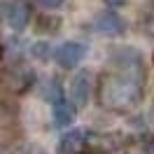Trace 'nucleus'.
Wrapping results in <instances>:
<instances>
[{"instance_id":"39448f33","label":"nucleus","mask_w":154,"mask_h":154,"mask_svg":"<svg viewBox=\"0 0 154 154\" xmlns=\"http://www.w3.org/2000/svg\"><path fill=\"white\" fill-rule=\"evenodd\" d=\"M91 94V75L87 70H82L79 75H75V79L70 82V98H72V105L84 107Z\"/></svg>"},{"instance_id":"4468645a","label":"nucleus","mask_w":154,"mask_h":154,"mask_svg":"<svg viewBox=\"0 0 154 154\" xmlns=\"http://www.w3.org/2000/svg\"><path fill=\"white\" fill-rule=\"evenodd\" d=\"M84 154H98V152H84Z\"/></svg>"},{"instance_id":"f8f14e48","label":"nucleus","mask_w":154,"mask_h":154,"mask_svg":"<svg viewBox=\"0 0 154 154\" xmlns=\"http://www.w3.org/2000/svg\"><path fill=\"white\" fill-rule=\"evenodd\" d=\"M107 5H110V7H124L126 2H128V0H105Z\"/></svg>"},{"instance_id":"9b49d317","label":"nucleus","mask_w":154,"mask_h":154,"mask_svg":"<svg viewBox=\"0 0 154 154\" xmlns=\"http://www.w3.org/2000/svg\"><path fill=\"white\" fill-rule=\"evenodd\" d=\"M47 45H35V47H33V54H35V56H42V58H45V56H47Z\"/></svg>"},{"instance_id":"7ed1b4c3","label":"nucleus","mask_w":154,"mask_h":154,"mask_svg":"<svg viewBox=\"0 0 154 154\" xmlns=\"http://www.w3.org/2000/svg\"><path fill=\"white\" fill-rule=\"evenodd\" d=\"M87 56V47L79 42H63L56 49V63L61 68H75L79 66V61Z\"/></svg>"},{"instance_id":"f03ea898","label":"nucleus","mask_w":154,"mask_h":154,"mask_svg":"<svg viewBox=\"0 0 154 154\" xmlns=\"http://www.w3.org/2000/svg\"><path fill=\"white\" fill-rule=\"evenodd\" d=\"M19 115L17 110L0 100V149L10 147L19 140Z\"/></svg>"},{"instance_id":"1a4fd4ad","label":"nucleus","mask_w":154,"mask_h":154,"mask_svg":"<svg viewBox=\"0 0 154 154\" xmlns=\"http://www.w3.org/2000/svg\"><path fill=\"white\" fill-rule=\"evenodd\" d=\"M72 117H75V107L70 105L68 100H63V98L54 100V122H56V126L72 124Z\"/></svg>"},{"instance_id":"6e6552de","label":"nucleus","mask_w":154,"mask_h":154,"mask_svg":"<svg viewBox=\"0 0 154 154\" xmlns=\"http://www.w3.org/2000/svg\"><path fill=\"white\" fill-rule=\"evenodd\" d=\"M84 138H87L84 131H70V133H66L61 138V143H58V154H77L79 147L84 145Z\"/></svg>"},{"instance_id":"0eeeda50","label":"nucleus","mask_w":154,"mask_h":154,"mask_svg":"<svg viewBox=\"0 0 154 154\" xmlns=\"http://www.w3.org/2000/svg\"><path fill=\"white\" fill-rule=\"evenodd\" d=\"M30 19V7L28 2H23V0H14L10 5V12H7V23H10V28L14 30H23L26 28V23Z\"/></svg>"},{"instance_id":"2eb2a0df","label":"nucleus","mask_w":154,"mask_h":154,"mask_svg":"<svg viewBox=\"0 0 154 154\" xmlns=\"http://www.w3.org/2000/svg\"><path fill=\"white\" fill-rule=\"evenodd\" d=\"M0 56H2V47H0Z\"/></svg>"},{"instance_id":"423d86ee","label":"nucleus","mask_w":154,"mask_h":154,"mask_svg":"<svg viewBox=\"0 0 154 154\" xmlns=\"http://www.w3.org/2000/svg\"><path fill=\"white\" fill-rule=\"evenodd\" d=\"M2 79H5V84H7L12 91H26V89L33 84V72H30L26 66H14L2 75Z\"/></svg>"},{"instance_id":"20e7f679","label":"nucleus","mask_w":154,"mask_h":154,"mask_svg":"<svg viewBox=\"0 0 154 154\" xmlns=\"http://www.w3.org/2000/svg\"><path fill=\"white\" fill-rule=\"evenodd\" d=\"M94 26H96V30L100 35H107V38H117V35H122L126 30L124 19L117 12H103V14H98Z\"/></svg>"},{"instance_id":"f257e3e1","label":"nucleus","mask_w":154,"mask_h":154,"mask_svg":"<svg viewBox=\"0 0 154 154\" xmlns=\"http://www.w3.org/2000/svg\"><path fill=\"white\" fill-rule=\"evenodd\" d=\"M145 77L140 70V61L138 56L131 54L128 61L119 58L117 66L105 70L98 77L96 84V100L103 110L110 112H128L135 107L143 98L145 91Z\"/></svg>"},{"instance_id":"ddd939ff","label":"nucleus","mask_w":154,"mask_h":154,"mask_svg":"<svg viewBox=\"0 0 154 154\" xmlns=\"http://www.w3.org/2000/svg\"><path fill=\"white\" fill-rule=\"evenodd\" d=\"M149 154H154V140H152V145H149Z\"/></svg>"},{"instance_id":"9d476101","label":"nucleus","mask_w":154,"mask_h":154,"mask_svg":"<svg viewBox=\"0 0 154 154\" xmlns=\"http://www.w3.org/2000/svg\"><path fill=\"white\" fill-rule=\"evenodd\" d=\"M40 5H42V7H51V10H54V7H61V5H63V0H38Z\"/></svg>"}]
</instances>
